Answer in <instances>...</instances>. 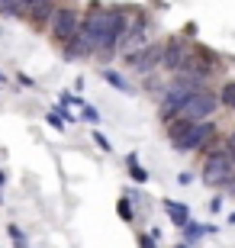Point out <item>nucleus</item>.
I'll use <instances>...</instances> for the list:
<instances>
[{
    "mask_svg": "<svg viewBox=\"0 0 235 248\" xmlns=\"http://www.w3.org/2000/svg\"><path fill=\"white\" fill-rule=\"evenodd\" d=\"M200 177H203L206 187H226L235 177V155L226 145L213 148V152L203 158V171H200Z\"/></svg>",
    "mask_w": 235,
    "mask_h": 248,
    "instance_id": "f257e3e1",
    "label": "nucleus"
},
{
    "mask_svg": "<svg viewBox=\"0 0 235 248\" xmlns=\"http://www.w3.org/2000/svg\"><path fill=\"white\" fill-rule=\"evenodd\" d=\"M81 23H84V13L74 3H58V10H55V16H52V26H48V36H52L55 46L62 48L81 32Z\"/></svg>",
    "mask_w": 235,
    "mask_h": 248,
    "instance_id": "f03ea898",
    "label": "nucleus"
},
{
    "mask_svg": "<svg viewBox=\"0 0 235 248\" xmlns=\"http://www.w3.org/2000/svg\"><path fill=\"white\" fill-rule=\"evenodd\" d=\"M219 132H216V123L209 120V123H190V129L184 132L181 139H174L171 145H174V152H203V148H209L213 145V139H216Z\"/></svg>",
    "mask_w": 235,
    "mask_h": 248,
    "instance_id": "7ed1b4c3",
    "label": "nucleus"
},
{
    "mask_svg": "<svg viewBox=\"0 0 235 248\" xmlns=\"http://www.w3.org/2000/svg\"><path fill=\"white\" fill-rule=\"evenodd\" d=\"M222 107V100H219V93L216 91H200V93H193L187 100V107L181 110V116L184 120H190V123H209L213 116H216V110Z\"/></svg>",
    "mask_w": 235,
    "mask_h": 248,
    "instance_id": "20e7f679",
    "label": "nucleus"
},
{
    "mask_svg": "<svg viewBox=\"0 0 235 248\" xmlns=\"http://www.w3.org/2000/svg\"><path fill=\"white\" fill-rule=\"evenodd\" d=\"M190 58H193V46H190L184 36H171L168 42H164V64H161V71H168V74L177 78V74L190 64Z\"/></svg>",
    "mask_w": 235,
    "mask_h": 248,
    "instance_id": "39448f33",
    "label": "nucleus"
},
{
    "mask_svg": "<svg viewBox=\"0 0 235 248\" xmlns=\"http://www.w3.org/2000/svg\"><path fill=\"white\" fill-rule=\"evenodd\" d=\"M161 64H164V42H152L148 48H142V52L126 58V68H132V71L142 74V78H152Z\"/></svg>",
    "mask_w": 235,
    "mask_h": 248,
    "instance_id": "423d86ee",
    "label": "nucleus"
},
{
    "mask_svg": "<svg viewBox=\"0 0 235 248\" xmlns=\"http://www.w3.org/2000/svg\"><path fill=\"white\" fill-rule=\"evenodd\" d=\"M152 46V39H148V23H145V16H132V26H129V32L123 36V42H119V55L129 58L136 55V52H142V48Z\"/></svg>",
    "mask_w": 235,
    "mask_h": 248,
    "instance_id": "0eeeda50",
    "label": "nucleus"
},
{
    "mask_svg": "<svg viewBox=\"0 0 235 248\" xmlns=\"http://www.w3.org/2000/svg\"><path fill=\"white\" fill-rule=\"evenodd\" d=\"M55 10H58V0H36V3L29 7L26 19L32 23V29H48V26H52Z\"/></svg>",
    "mask_w": 235,
    "mask_h": 248,
    "instance_id": "6e6552de",
    "label": "nucleus"
},
{
    "mask_svg": "<svg viewBox=\"0 0 235 248\" xmlns=\"http://www.w3.org/2000/svg\"><path fill=\"white\" fill-rule=\"evenodd\" d=\"M164 213H168V219H171L177 229H187L190 222H193L190 219V210L184 206V203H177V200H164Z\"/></svg>",
    "mask_w": 235,
    "mask_h": 248,
    "instance_id": "1a4fd4ad",
    "label": "nucleus"
},
{
    "mask_svg": "<svg viewBox=\"0 0 235 248\" xmlns=\"http://www.w3.org/2000/svg\"><path fill=\"white\" fill-rule=\"evenodd\" d=\"M100 74H103V81H107L110 87H113V91H123V93H129V91H132V87H129V81H126V78H123V74L116 71V68H103Z\"/></svg>",
    "mask_w": 235,
    "mask_h": 248,
    "instance_id": "9d476101",
    "label": "nucleus"
},
{
    "mask_svg": "<svg viewBox=\"0 0 235 248\" xmlns=\"http://www.w3.org/2000/svg\"><path fill=\"white\" fill-rule=\"evenodd\" d=\"M181 232H184V242H187V245H197L203 235H209V232H216V229H213V226H200V222H190L187 229H181Z\"/></svg>",
    "mask_w": 235,
    "mask_h": 248,
    "instance_id": "9b49d317",
    "label": "nucleus"
},
{
    "mask_svg": "<svg viewBox=\"0 0 235 248\" xmlns=\"http://www.w3.org/2000/svg\"><path fill=\"white\" fill-rule=\"evenodd\" d=\"M7 235H10V242H13V248H29V242H26V232L19 229L16 222H10V226H7Z\"/></svg>",
    "mask_w": 235,
    "mask_h": 248,
    "instance_id": "f8f14e48",
    "label": "nucleus"
},
{
    "mask_svg": "<svg viewBox=\"0 0 235 248\" xmlns=\"http://www.w3.org/2000/svg\"><path fill=\"white\" fill-rule=\"evenodd\" d=\"M0 16H7V19L23 16V10H19V0H0Z\"/></svg>",
    "mask_w": 235,
    "mask_h": 248,
    "instance_id": "ddd939ff",
    "label": "nucleus"
},
{
    "mask_svg": "<svg viewBox=\"0 0 235 248\" xmlns=\"http://www.w3.org/2000/svg\"><path fill=\"white\" fill-rule=\"evenodd\" d=\"M219 100H222V107L235 110V81H226V84H222V91H219Z\"/></svg>",
    "mask_w": 235,
    "mask_h": 248,
    "instance_id": "4468645a",
    "label": "nucleus"
},
{
    "mask_svg": "<svg viewBox=\"0 0 235 248\" xmlns=\"http://www.w3.org/2000/svg\"><path fill=\"white\" fill-rule=\"evenodd\" d=\"M116 213H119V219H123V222H132V219H136V213H132V203H129V197H119Z\"/></svg>",
    "mask_w": 235,
    "mask_h": 248,
    "instance_id": "2eb2a0df",
    "label": "nucleus"
},
{
    "mask_svg": "<svg viewBox=\"0 0 235 248\" xmlns=\"http://www.w3.org/2000/svg\"><path fill=\"white\" fill-rule=\"evenodd\" d=\"M126 168H129V174H132L136 184H145V181H148V171H145L142 165H126Z\"/></svg>",
    "mask_w": 235,
    "mask_h": 248,
    "instance_id": "dca6fc26",
    "label": "nucleus"
},
{
    "mask_svg": "<svg viewBox=\"0 0 235 248\" xmlns=\"http://www.w3.org/2000/svg\"><path fill=\"white\" fill-rule=\"evenodd\" d=\"M81 120H87L91 126H97V123H100V110H97V107H84V110H81Z\"/></svg>",
    "mask_w": 235,
    "mask_h": 248,
    "instance_id": "f3484780",
    "label": "nucleus"
},
{
    "mask_svg": "<svg viewBox=\"0 0 235 248\" xmlns=\"http://www.w3.org/2000/svg\"><path fill=\"white\" fill-rule=\"evenodd\" d=\"M139 248H158V239H152V232H142L139 235Z\"/></svg>",
    "mask_w": 235,
    "mask_h": 248,
    "instance_id": "a211bd4d",
    "label": "nucleus"
},
{
    "mask_svg": "<svg viewBox=\"0 0 235 248\" xmlns=\"http://www.w3.org/2000/svg\"><path fill=\"white\" fill-rule=\"evenodd\" d=\"M46 120H48V126H55V129H64V120H62V116H58V113H46Z\"/></svg>",
    "mask_w": 235,
    "mask_h": 248,
    "instance_id": "6ab92c4d",
    "label": "nucleus"
},
{
    "mask_svg": "<svg viewBox=\"0 0 235 248\" xmlns=\"http://www.w3.org/2000/svg\"><path fill=\"white\" fill-rule=\"evenodd\" d=\"M94 142H97V145L103 148V152H110V148H113V145H110V139L103 136V132H94Z\"/></svg>",
    "mask_w": 235,
    "mask_h": 248,
    "instance_id": "aec40b11",
    "label": "nucleus"
},
{
    "mask_svg": "<svg viewBox=\"0 0 235 248\" xmlns=\"http://www.w3.org/2000/svg\"><path fill=\"white\" fill-rule=\"evenodd\" d=\"M209 210H213V213L222 210V197H213V200H209Z\"/></svg>",
    "mask_w": 235,
    "mask_h": 248,
    "instance_id": "412c9836",
    "label": "nucleus"
},
{
    "mask_svg": "<svg viewBox=\"0 0 235 248\" xmlns=\"http://www.w3.org/2000/svg\"><path fill=\"white\" fill-rule=\"evenodd\" d=\"M226 148H229V152H232V155H235V129H232V132H229V139H226Z\"/></svg>",
    "mask_w": 235,
    "mask_h": 248,
    "instance_id": "4be33fe9",
    "label": "nucleus"
},
{
    "mask_svg": "<svg viewBox=\"0 0 235 248\" xmlns=\"http://www.w3.org/2000/svg\"><path fill=\"white\" fill-rule=\"evenodd\" d=\"M32 3H36V0H19V10H23V16L29 13V7H32Z\"/></svg>",
    "mask_w": 235,
    "mask_h": 248,
    "instance_id": "5701e85b",
    "label": "nucleus"
},
{
    "mask_svg": "<svg viewBox=\"0 0 235 248\" xmlns=\"http://www.w3.org/2000/svg\"><path fill=\"white\" fill-rule=\"evenodd\" d=\"M226 193H232V197H235V177H232V181L226 184Z\"/></svg>",
    "mask_w": 235,
    "mask_h": 248,
    "instance_id": "b1692460",
    "label": "nucleus"
},
{
    "mask_svg": "<svg viewBox=\"0 0 235 248\" xmlns=\"http://www.w3.org/2000/svg\"><path fill=\"white\" fill-rule=\"evenodd\" d=\"M7 84H10V81H7V74L0 71V87H7Z\"/></svg>",
    "mask_w": 235,
    "mask_h": 248,
    "instance_id": "393cba45",
    "label": "nucleus"
},
{
    "mask_svg": "<svg viewBox=\"0 0 235 248\" xmlns=\"http://www.w3.org/2000/svg\"><path fill=\"white\" fill-rule=\"evenodd\" d=\"M3 184H7V174H3V171H0V187H3Z\"/></svg>",
    "mask_w": 235,
    "mask_h": 248,
    "instance_id": "a878e982",
    "label": "nucleus"
},
{
    "mask_svg": "<svg viewBox=\"0 0 235 248\" xmlns=\"http://www.w3.org/2000/svg\"><path fill=\"white\" fill-rule=\"evenodd\" d=\"M174 248H190V245H187V242H181V245H174Z\"/></svg>",
    "mask_w": 235,
    "mask_h": 248,
    "instance_id": "bb28decb",
    "label": "nucleus"
}]
</instances>
